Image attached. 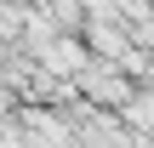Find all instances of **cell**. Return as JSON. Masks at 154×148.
I'll list each match as a JSON object with an SVG mask.
<instances>
[{
    "mask_svg": "<svg viewBox=\"0 0 154 148\" xmlns=\"http://www.w3.org/2000/svg\"><path fill=\"white\" fill-rule=\"evenodd\" d=\"M126 114H131L143 131H154V97H137V103H126Z\"/></svg>",
    "mask_w": 154,
    "mask_h": 148,
    "instance_id": "6da1fadb",
    "label": "cell"
}]
</instances>
